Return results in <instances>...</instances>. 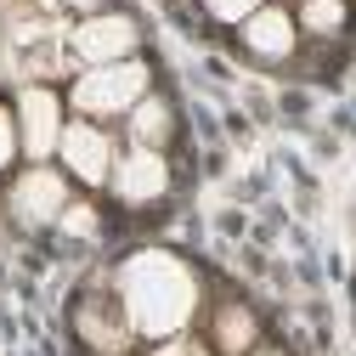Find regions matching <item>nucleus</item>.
<instances>
[{"mask_svg":"<svg viewBox=\"0 0 356 356\" xmlns=\"http://www.w3.org/2000/svg\"><path fill=\"white\" fill-rule=\"evenodd\" d=\"M147 97V63H108V68H85L79 79H74V91H68V102L79 108V119H113V113H130Z\"/></svg>","mask_w":356,"mask_h":356,"instance_id":"obj_1","label":"nucleus"},{"mask_svg":"<svg viewBox=\"0 0 356 356\" xmlns=\"http://www.w3.org/2000/svg\"><path fill=\"white\" fill-rule=\"evenodd\" d=\"M204 12L220 23H243L249 12H260V0H204Z\"/></svg>","mask_w":356,"mask_h":356,"instance_id":"obj_12","label":"nucleus"},{"mask_svg":"<svg viewBox=\"0 0 356 356\" xmlns=\"http://www.w3.org/2000/svg\"><path fill=\"white\" fill-rule=\"evenodd\" d=\"M130 136H136V147H153V153H164L170 147V136H175V108L164 102V97H142L136 108H130Z\"/></svg>","mask_w":356,"mask_h":356,"instance_id":"obj_10","label":"nucleus"},{"mask_svg":"<svg viewBox=\"0 0 356 356\" xmlns=\"http://www.w3.org/2000/svg\"><path fill=\"white\" fill-rule=\"evenodd\" d=\"M108 187H113L119 204L147 209V204H159V198L170 193V164H164V153H153V147H130V153H119Z\"/></svg>","mask_w":356,"mask_h":356,"instance_id":"obj_7","label":"nucleus"},{"mask_svg":"<svg viewBox=\"0 0 356 356\" xmlns=\"http://www.w3.org/2000/svg\"><path fill=\"white\" fill-rule=\"evenodd\" d=\"M17 153H23V142H17V113L0 108V170H6Z\"/></svg>","mask_w":356,"mask_h":356,"instance_id":"obj_13","label":"nucleus"},{"mask_svg":"<svg viewBox=\"0 0 356 356\" xmlns=\"http://www.w3.org/2000/svg\"><path fill=\"white\" fill-rule=\"evenodd\" d=\"M254 345H260V317L243 300H220L209 317V350L215 356H254Z\"/></svg>","mask_w":356,"mask_h":356,"instance_id":"obj_9","label":"nucleus"},{"mask_svg":"<svg viewBox=\"0 0 356 356\" xmlns=\"http://www.w3.org/2000/svg\"><path fill=\"white\" fill-rule=\"evenodd\" d=\"M266 356H277V350H266Z\"/></svg>","mask_w":356,"mask_h":356,"instance_id":"obj_14","label":"nucleus"},{"mask_svg":"<svg viewBox=\"0 0 356 356\" xmlns=\"http://www.w3.org/2000/svg\"><path fill=\"white\" fill-rule=\"evenodd\" d=\"M294 46H300V23H294V12H283V6H260V12L243 17V51H249V57H260V63H289Z\"/></svg>","mask_w":356,"mask_h":356,"instance_id":"obj_8","label":"nucleus"},{"mask_svg":"<svg viewBox=\"0 0 356 356\" xmlns=\"http://www.w3.org/2000/svg\"><path fill=\"white\" fill-rule=\"evenodd\" d=\"M68 204H74L68 175L51 170V164H29L17 181H12V193H6V209L23 220V227H57Z\"/></svg>","mask_w":356,"mask_h":356,"instance_id":"obj_3","label":"nucleus"},{"mask_svg":"<svg viewBox=\"0 0 356 356\" xmlns=\"http://www.w3.org/2000/svg\"><path fill=\"white\" fill-rule=\"evenodd\" d=\"M136 40H142V29L124 12H97V17H85V23L68 29V51L85 68H108V63H130Z\"/></svg>","mask_w":356,"mask_h":356,"instance_id":"obj_2","label":"nucleus"},{"mask_svg":"<svg viewBox=\"0 0 356 356\" xmlns=\"http://www.w3.org/2000/svg\"><path fill=\"white\" fill-rule=\"evenodd\" d=\"M63 130H68L63 97L51 91V85H23L17 91V142H23V153L34 164H46L57 153V142H63Z\"/></svg>","mask_w":356,"mask_h":356,"instance_id":"obj_4","label":"nucleus"},{"mask_svg":"<svg viewBox=\"0 0 356 356\" xmlns=\"http://www.w3.org/2000/svg\"><path fill=\"white\" fill-rule=\"evenodd\" d=\"M294 23L311 40H339L350 29V6H345V0H305V6L294 12Z\"/></svg>","mask_w":356,"mask_h":356,"instance_id":"obj_11","label":"nucleus"},{"mask_svg":"<svg viewBox=\"0 0 356 356\" xmlns=\"http://www.w3.org/2000/svg\"><path fill=\"white\" fill-rule=\"evenodd\" d=\"M57 153H63V170L74 175V181H85V187H102V181H113V164H119V153H113V136H108V130H102L97 119H74V124L63 130Z\"/></svg>","mask_w":356,"mask_h":356,"instance_id":"obj_6","label":"nucleus"},{"mask_svg":"<svg viewBox=\"0 0 356 356\" xmlns=\"http://www.w3.org/2000/svg\"><path fill=\"white\" fill-rule=\"evenodd\" d=\"M74 334L97 356H130V345H136V323H130L124 300H113V294H85L74 305Z\"/></svg>","mask_w":356,"mask_h":356,"instance_id":"obj_5","label":"nucleus"}]
</instances>
